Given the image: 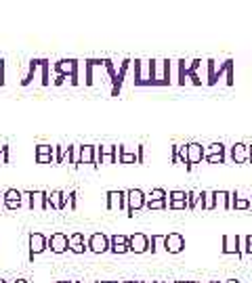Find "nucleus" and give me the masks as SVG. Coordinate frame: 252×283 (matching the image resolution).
<instances>
[{
    "mask_svg": "<svg viewBox=\"0 0 252 283\" xmlns=\"http://www.w3.org/2000/svg\"><path fill=\"white\" fill-rule=\"evenodd\" d=\"M86 248L91 252H95V254H103V252L109 250V237L103 235V233H93L86 241Z\"/></svg>",
    "mask_w": 252,
    "mask_h": 283,
    "instance_id": "nucleus-1",
    "label": "nucleus"
},
{
    "mask_svg": "<svg viewBox=\"0 0 252 283\" xmlns=\"http://www.w3.org/2000/svg\"><path fill=\"white\" fill-rule=\"evenodd\" d=\"M57 71H59V76H61L63 80L70 73L72 84H78V61H74V59H63V61L57 63Z\"/></svg>",
    "mask_w": 252,
    "mask_h": 283,
    "instance_id": "nucleus-2",
    "label": "nucleus"
},
{
    "mask_svg": "<svg viewBox=\"0 0 252 283\" xmlns=\"http://www.w3.org/2000/svg\"><path fill=\"white\" fill-rule=\"evenodd\" d=\"M126 202H128V214L132 216L137 210H141V208L145 206V193L141 191V189H130V191H126Z\"/></svg>",
    "mask_w": 252,
    "mask_h": 283,
    "instance_id": "nucleus-3",
    "label": "nucleus"
},
{
    "mask_svg": "<svg viewBox=\"0 0 252 283\" xmlns=\"http://www.w3.org/2000/svg\"><path fill=\"white\" fill-rule=\"evenodd\" d=\"M150 250V237L143 233H137L128 237V252H135V254H143V252Z\"/></svg>",
    "mask_w": 252,
    "mask_h": 283,
    "instance_id": "nucleus-4",
    "label": "nucleus"
},
{
    "mask_svg": "<svg viewBox=\"0 0 252 283\" xmlns=\"http://www.w3.org/2000/svg\"><path fill=\"white\" fill-rule=\"evenodd\" d=\"M49 248V239L42 233H32L29 235V258H34L36 254H42Z\"/></svg>",
    "mask_w": 252,
    "mask_h": 283,
    "instance_id": "nucleus-5",
    "label": "nucleus"
},
{
    "mask_svg": "<svg viewBox=\"0 0 252 283\" xmlns=\"http://www.w3.org/2000/svg\"><path fill=\"white\" fill-rule=\"evenodd\" d=\"M68 241H70V237L65 233H53L49 239V248H50V252H55V254H63V252L70 250Z\"/></svg>",
    "mask_w": 252,
    "mask_h": 283,
    "instance_id": "nucleus-6",
    "label": "nucleus"
},
{
    "mask_svg": "<svg viewBox=\"0 0 252 283\" xmlns=\"http://www.w3.org/2000/svg\"><path fill=\"white\" fill-rule=\"evenodd\" d=\"M240 243H242V237H238V235H225L223 237V254L242 256L244 252L240 248Z\"/></svg>",
    "mask_w": 252,
    "mask_h": 283,
    "instance_id": "nucleus-7",
    "label": "nucleus"
},
{
    "mask_svg": "<svg viewBox=\"0 0 252 283\" xmlns=\"http://www.w3.org/2000/svg\"><path fill=\"white\" fill-rule=\"evenodd\" d=\"M183 248H185L183 235H179V233L166 235V239H164V250L166 252H170V254H179V252H183Z\"/></svg>",
    "mask_w": 252,
    "mask_h": 283,
    "instance_id": "nucleus-8",
    "label": "nucleus"
},
{
    "mask_svg": "<svg viewBox=\"0 0 252 283\" xmlns=\"http://www.w3.org/2000/svg\"><path fill=\"white\" fill-rule=\"evenodd\" d=\"M2 199H4V208L6 210H17L24 204H21V191L17 189H6L2 193Z\"/></svg>",
    "mask_w": 252,
    "mask_h": 283,
    "instance_id": "nucleus-9",
    "label": "nucleus"
},
{
    "mask_svg": "<svg viewBox=\"0 0 252 283\" xmlns=\"http://www.w3.org/2000/svg\"><path fill=\"white\" fill-rule=\"evenodd\" d=\"M204 160L210 162V164H217V162H225V147L223 145H210L208 149H204Z\"/></svg>",
    "mask_w": 252,
    "mask_h": 283,
    "instance_id": "nucleus-10",
    "label": "nucleus"
},
{
    "mask_svg": "<svg viewBox=\"0 0 252 283\" xmlns=\"http://www.w3.org/2000/svg\"><path fill=\"white\" fill-rule=\"evenodd\" d=\"M166 206L173 208V210H179V208L187 206V193L185 191H170L166 197Z\"/></svg>",
    "mask_w": 252,
    "mask_h": 283,
    "instance_id": "nucleus-11",
    "label": "nucleus"
},
{
    "mask_svg": "<svg viewBox=\"0 0 252 283\" xmlns=\"http://www.w3.org/2000/svg\"><path fill=\"white\" fill-rule=\"evenodd\" d=\"M49 193L47 191H29V208H38V210H47L49 208Z\"/></svg>",
    "mask_w": 252,
    "mask_h": 283,
    "instance_id": "nucleus-12",
    "label": "nucleus"
},
{
    "mask_svg": "<svg viewBox=\"0 0 252 283\" xmlns=\"http://www.w3.org/2000/svg\"><path fill=\"white\" fill-rule=\"evenodd\" d=\"M109 250H112L114 254H124V252H128V237L114 235L112 239H109Z\"/></svg>",
    "mask_w": 252,
    "mask_h": 283,
    "instance_id": "nucleus-13",
    "label": "nucleus"
},
{
    "mask_svg": "<svg viewBox=\"0 0 252 283\" xmlns=\"http://www.w3.org/2000/svg\"><path fill=\"white\" fill-rule=\"evenodd\" d=\"M202 158H204L202 145H198V143L187 145V168H191V166H194V164H198V162H202Z\"/></svg>",
    "mask_w": 252,
    "mask_h": 283,
    "instance_id": "nucleus-14",
    "label": "nucleus"
},
{
    "mask_svg": "<svg viewBox=\"0 0 252 283\" xmlns=\"http://www.w3.org/2000/svg\"><path fill=\"white\" fill-rule=\"evenodd\" d=\"M124 199H126V191H109L107 208L109 210H120V208H124Z\"/></svg>",
    "mask_w": 252,
    "mask_h": 283,
    "instance_id": "nucleus-15",
    "label": "nucleus"
},
{
    "mask_svg": "<svg viewBox=\"0 0 252 283\" xmlns=\"http://www.w3.org/2000/svg\"><path fill=\"white\" fill-rule=\"evenodd\" d=\"M68 245H70V250L74 252V254H84V252L88 250V248H86V241H84V235H82V233H74V235L70 237Z\"/></svg>",
    "mask_w": 252,
    "mask_h": 283,
    "instance_id": "nucleus-16",
    "label": "nucleus"
},
{
    "mask_svg": "<svg viewBox=\"0 0 252 283\" xmlns=\"http://www.w3.org/2000/svg\"><path fill=\"white\" fill-rule=\"evenodd\" d=\"M80 164H93V166H97V147L84 145L80 149Z\"/></svg>",
    "mask_w": 252,
    "mask_h": 283,
    "instance_id": "nucleus-17",
    "label": "nucleus"
},
{
    "mask_svg": "<svg viewBox=\"0 0 252 283\" xmlns=\"http://www.w3.org/2000/svg\"><path fill=\"white\" fill-rule=\"evenodd\" d=\"M36 160H38L40 164L55 162V147H49V145H38V149H36Z\"/></svg>",
    "mask_w": 252,
    "mask_h": 283,
    "instance_id": "nucleus-18",
    "label": "nucleus"
},
{
    "mask_svg": "<svg viewBox=\"0 0 252 283\" xmlns=\"http://www.w3.org/2000/svg\"><path fill=\"white\" fill-rule=\"evenodd\" d=\"M231 158H233L235 162H240V164L250 162V147L242 145V143L233 145V147H231Z\"/></svg>",
    "mask_w": 252,
    "mask_h": 283,
    "instance_id": "nucleus-19",
    "label": "nucleus"
},
{
    "mask_svg": "<svg viewBox=\"0 0 252 283\" xmlns=\"http://www.w3.org/2000/svg\"><path fill=\"white\" fill-rule=\"evenodd\" d=\"M47 199H49V206L55 208V210H61V208H65V193L63 191H50Z\"/></svg>",
    "mask_w": 252,
    "mask_h": 283,
    "instance_id": "nucleus-20",
    "label": "nucleus"
},
{
    "mask_svg": "<svg viewBox=\"0 0 252 283\" xmlns=\"http://www.w3.org/2000/svg\"><path fill=\"white\" fill-rule=\"evenodd\" d=\"M214 206H223V208H231V193L227 191H214Z\"/></svg>",
    "mask_w": 252,
    "mask_h": 283,
    "instance_id": "nucleus-21",
    "label": "nucleus"
},
{
    "mask_svg": "<svg viewBox=\"0 0 252 283\" xmlns=\"http://www.w3.org/2000/svg\"><path fill=\"white\" fill-rule=\"evenodd\" d=\"M166 197H168V193L164 189H153L150 193V197H145V202H164Z\"/></svg>",
    "mask_w": 252,
    "mask_h": 283,
    "instance_id": "nucleus-22",
    "label": "nucleus"
},
{
    "mask_svg": "<svg viewBox=\"0 0 252 283\" xmlns=\"http://www.w3.org/2000/svg\"><path fill=\"white\" fill-rule=\"evenodd\" d=\"M164 239H166V235H153L151 239H150V245H151V252H158L160 250V245L164 248Z\"/></svg>",
    "mask_w": 252,
    "mask_h": 283,
    "instance_id": "nucleus-23",
    "label": "nucleus"
},
{
    "mask_svg": "<svg viewBox=\"0 0 252 283\" xmlns=\"http://www.w3.org/2000/svg\"><path fill=\"white\" fill-rule=\"evenodd\" d=\"M80 149H82V145H74L72 147V164H74V166H78V164H80Z\"/></svg>",
    "mask_w": 252,
    "mask_h": 283,
    "instance_id": "nucleus-24",
    "label": "nucleus"
},
{
    "mask_svg": "<svg viewBox=\"0 0 252 283\" xmlns=\"http://www.w3.org/2000/svg\"><path fill=\"white\" fill-rule=\"evenodd\" d=\"M65 206H70L72 210H74V208H76V191L65 193Z\"/></svg>",
    "mask_w": 252,
    "mask_h": 283,
    "instance_id": "nucleus-25",
    "label": "nucleus"
},
{
    "mask_svg": "<svg viewBox=\"0 0 252 283\" xmlns=\"http://www.w3.org/2000/svg\"><path fill=\"white\" fill-rule=\"evenodd\" d=\"M244 254H252V235L248 237H244Z\"/></svg>",
    "mask_w": 252,
    "mask_h": 283,
    "instance_id": "nucleus-26",
    "label": "nucleus"
},
{
    "mask_svg": "<svg viewBox=\"0 0 252 283\" xmlns=\"http://www.w3.org/2000/svg\"><path fill=\"white\" fill-rule=\"evenodd\" d=\"M55 162L57 164H63V147L61 145L55 147Z\"/></svg>",
    "mask_w": 252,
    "mask_h": 283,
    "instance_id": "nucleus-27",
    "label": "nucleus"
},
{
    "mask_svg": "<svg viewBox=\"0 0 252 283\" xmlns=\"http://www.w3.org/2000/svg\"><path fill=\"white\" fill-rule=\"evenodd\" d=\"M9 162V147H0V164Z\"/></svg>",
    "mask_w": 252,
    "mask_h": 283,
    "instance_id": "nucleus-28",
    "label": "nucleus"
},
{
    "mask_svg": "<svg viewBox=\"0 0 252 283\" xmlns=\"http://www.w3.org/2000/svg\"><path fill=\"white\" fill-rule=\"evenodd\" d=\"M4 84V61L0 59V86Z\"/></svg>",
    "mask_w": 252,
    "mask_h": 283,
    "instance_id": "nucleus-29",
    "label": "nucleus"
},
{
    "mask_svg": "<svg viewBox=\"0 0 252 283\" xmlns=\"http://www.w3.org/2000/svg\"><path fill=\"white\" fill-rule=\"evenodd\" d=\"M0 206H4V199H2V193H0Z\"/></svg>",
    "mask_w": 252,
    "mask_h": 283,
    "instance_id": "nucleus-30",
    "label": "nucleus"
},
{
    "mask_svg": "<svg viewBox=\"0 0 252 283\" xmlns=\"http://www.w3.org/2000/svg\"><path fill=\"white\" fill-rule=\"evenodd\" d=\"M15 283H27L25 279H17V281H15Z\"/></svg>",
    "mask_w": 252,
    "mask_h": 283,
    "instance_id": "nucleus-31",
    "label": "nucleus"
},
{
    "mask_svg": "<svg viewBox=\"0 0 252 283\" xmlns=\"http://www.w3.org/2000/svg\"><path fill=\"white\" fill-rule=\"evenodd\" d=\"M225 283H240V281H235V279H229V281H225Z\"/></svg>",
    "mask_w": 252,
    "mask_h": 283,
    "instance_id": "nucleus-32",
    "label": "nucleus"
},
{
    "mask_svg": "<svg viewBox=\"0 0 252 283\" xmlns=\"http://www.w3.org/2000/svg\"><path fill=\"white\" fill-rule=\"evenodd\" d=\"M59 283H72V281H59Z\"/></svg>",
    "mask_w": 252,
    "mask_h": 283,
    "instance_id": "nucleus-33",
    "label": "nucleus"
},
{
    "mask_svg": "<svg viewBox=\"0 0 252 283\" xmlns=\"http://www.w3.org/2000/svg\"><path fill=\"white\" fill-rule=\"evenodd\" d=\"M0 283H6V281H4V279H0Z\"/></svg>",
    "mask_w": 252,
    "mask_h": 283,
    "instance_id": "nucleus-34",
    "label": "nucleus"
},
{
    "mask_svg": "<svg viewBox=\"0 0 252 283\" xmlns=\"http://www.w3.org/2000/svg\"><path fill=\"white\" fill-rule=\"evenodd\" d=\"M250 208H252V197H250Z\"/></svg>",
    "mask_w": 252,
    "mask_h": 283,
    "instance_id": "nucleus-35",
    "label": "nucleus"
},
{
    "mask_svg": "<svg viewBox=\"0 0 252 283\" xmlns=\"http://www.w3.org/2000/svg\"><path fill=\"white\" fill-rule=\"evenodd\" d=\"M187 283H196V281H187Z\"/></svg>",
    "mask_w": 252,
    "mask_h": 283,
    "instance_id": "nucleus-36",
    "label": "nucleus"
},
{
    "mask_svg": "<svg viewBox=\"0 0 252 283\" xmlns=\"http://www.w3.org/2000/svg\"><path fill=\"white\" fill-rule=\"evenodd\" d=\"M212 283H219V281H212Z\"/></svg>",
    "mask_w": 252,
    "mask_h": 283,
    "instance_id": "nucleus-37",
    "label": "nucleus"
}]
</instances>
